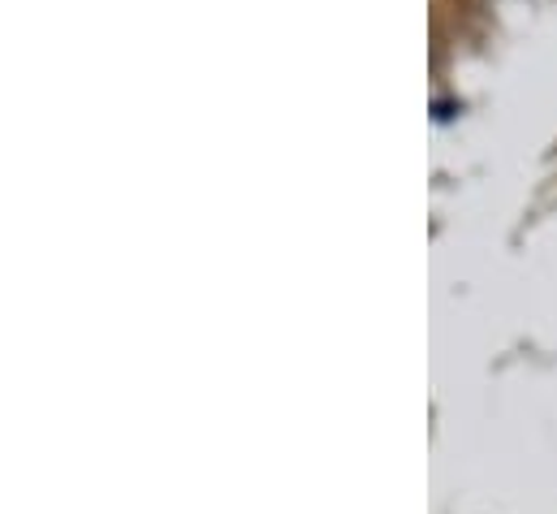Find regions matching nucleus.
<instances>
[{"label": "nucleus", "mask_w": 557, "mask_h": 514, "mask_svg": "<svg viewBox=\"0 0 557 514\" xmlns=\"http://www.w3.org/2000/svg\"><path fill=\"white\" fill-rule=\"evenodd\" d=\"M454 109H458V105H454V100H441V105H436V118H441V122H445V118H454Z\"/></svg>", "instance_id": "1"}]
</instances>
